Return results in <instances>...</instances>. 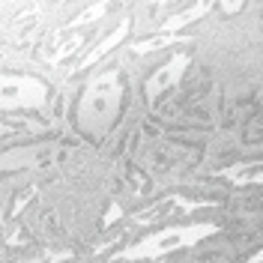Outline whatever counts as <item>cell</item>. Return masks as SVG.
Returning a JSON list of instances; mask_svg holds the SVG:
<instances>
[{"label":"cell","mask_w":263,"mask_h":263,"mask_svg":"<svg viewBox=\"0 0 263 263\" xmlns=\"http://www.w3.org/2000/svg\"><path fill=\"white\" fill-rule=\"evenodd\" d=\"M213 233V224H195V228H180V230H167V233H159L147 242H141L138 248L126 251L123 257H159V254H167L174 248L182 246H195L200 236Z\"/></svg>","instance_id":"cell-1"},{"label":"cell","mask_w":263,"mask_h":263,"mask_svg":"<svg viewBox=\"0 0 263 263\" xmlns=\"http://www.w3.org/2000/svg\"><path fill=\"white\" fill-rule=\"evenodd\" d=\"M3 105L9 108H30V105H39L45 99V87L39 81H30V78H15V81H3Z\"/></svg>","instance_id":"cell-2"},{"label":"cell","mask_w":263,"mask_h":263,"mask_svg":"<svg viewBox=\"0 0 263 263\" xmlns=\"http://www.w3.org/2000/svg\"><path fill=\"white\" fill-rule=\"evenodd\" d=\"M87 39H90V36L75 33V30L54 33V39H51V45H48V63H60V60H66L69 54H75V51L81 48Z\"/></svg>","instance_id":"cell-3"},{"label":"cell","mask_w":263,"mask_h":263,"mask_svg":"<svg viewBox=\"0 0 263 263\" xmlns=\"http://www.w3.org/2000/svg\"><path fill=\"white\" fill-rule=\"evenodd\" d=\"M185 66H189V57H174V60H167V63L162 66V69H156V75L149 78V93H162V90H167L171 84L180 81V75L185 72Z\"/></svg>","instance_id":"cell-4"},{"label":"cell","mask_w":263,"mask_h":263,"mask_svg":"<svg viewBox=\"0 0 263 263\" xmlns=\"http://www.w3.org/2000/svg\"><path fill=\"white\" fill-rule=\"evenodd\" d=\"M126 33H129V21H123V24H120V27H117V30L111 33V36H108V39H102V42H99L96 48L90 51V54H87L84 60H78V63L72 66L69 72H75V69H84V66H93V63H96V60H99V57H105L108 51H114L117 45L123 42V36H126Z\"/></svg>","instance_id":"cell-5"},{"label":"cell","mask_w":263,"mask_h":263,"mask_svg":"<svg viewBox=\"0 0 263 263\" xmlns=\"http://www.w3.org/2000/svg\"><path fill=\"white\" fill-rule=\"evenodd\" d=\"M206 9H210V3H195V6H189L185 12H180V15H174V18H167V21H164V33H177V30H182L185 24L197 21V18L203 15Z\"/></svg>","instance_id":"cell-6"},{"label":"cell","mask_w":263,"mask_h":263,"mask_svg":"<svg viewBox=\"0 0 263 263\" xmlns=\"http://www.w3.org/2000/svg\"><path fill=\"white\" fill-rule=\"evenodd\" d=\"M224 177L228 180H233V182H260V177H263V167L260 164H236V167H228L224 171Z\"/></svg>","instance_id":"cell-7"},{"label":"cell","mask_w":263,"mask_h":263,"mask_svg":"<svg viewBox=\"0 0 263 263\" xmlns=\"http://www.w3.org/2000/svg\"><path fill=\"white\" fill-rule=\"evenodd\" d=\"M177 39H182V36H177V33H164V36H153V39H144V42H135V45H132V51H135V54H147V51H159V48H164V45H171V42H177Z\"/></svg>","instance_id":"cell-8"},{"label":"cell","mask_w":263,"mask_h":263,"mask_svg":"<svg viewBox=\"0 0 263 263\" xmlns=\"http://www.w3.org/2000/svg\"><path fill=\"white\" fill-rule=\"evenodd\" d=\"M174 210V200H164V203H159V206H153V210H144V213L135 215V221L138 224H156V221H162L164 215Z\"/></svg>","instance_id":"cell-9"},{"label":"cell","mask_w":263,"mask_h":263,"mask_svg":"<svg viewBox=\"0 0 263 263\" xmlns=\"http://www.w3.org/2000/svg\"><path fill=\"white\" fill-rule=\"evenodd\" d=\"M105 9H108L105 3H96V6H90V9H84V12H81L78 18H72V21H69V27H66V30H78V27H84V24H90V21H96V18L102 15Z\"/></svg>","instance_id":"cell-10"},{"label":"cell","mask_w":263,"mask_h":263,"mask_svg":"<svg viewBox=\"0 0 263 263\" xmlns=\"http://www.w3.org/2000/svg\"><path fill=\"white\" fill-rule=\"evenodd\" d=\"M114 81H117V72H105V75H99L93 93H96V96H105L108 90H114Z\"/></svg>","instance_id":"cell-11"},{"label":"cell","mask_w":263,"mask_h":263,"mask_svg":"<svg viewBox=\"0 0 263 263\" xmlns=\"http://www.w3.org/2000/svg\"><path fill=\"white\" fill-rule=\"evenodd\" d=\"M33 197H36V189H27L24 195H18V197H15V203H12V215L21 213V210H24V206H27V203L33 200Z\"/></svg>","instance_id":"cell-12"},{"label":"cell","mask_w":263,"mask_h":263,"mask_svg":"<svg viewBox=\"0 0 263 263\" xmlns=\"http://www.w3.org/2000/svg\"><path fill=\"white\" fill-rule=\"evenodd\" d=\"M120 215H123V210H120V206H111V210H108V213H105V228H111V224H114L117 218H120Z\"/></svg>","instance_id":"cell-13"},{"label":"cell","mask_w":263,"mask_h":263,"mask_svg":"<svg viewBox=\"0 0 263 263\" xmlns=\"http://www.w3.org/2000/svg\"><path fill=\"white\" fill-rule=\"evenodd\" d=\"M69 257H72L69 251H60V254H57V251H51V254H45V260H69Z\"/></svg>","instance_id":"cell-14"}]
</instances>
